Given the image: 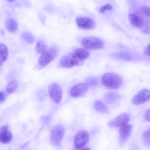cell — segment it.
I'll list each match as a JSON object with an SVG mask.
<instances>
[{
  "label": "cell",
  "mask_w": 150,
  "mask_h": 150,
  "mask_svg": "<svg viewBox=\"0 0 150 150\" xmlns=\"http://www.w3.org/2000/svg\"><path fill=\"white\" fill-rule=\"evenodd\" d=\"M76 22L77 26L84 29H91L95 25L94 21L92 19L85 17H79L76 18Z\"/></svg>",
  "instance_id": "cell-11"
},
{
  "label": "cell",
  "mask_w": 150,
  "mask_h": 150,
  "mask_svg": "<svg viewBox=\"0 0 150 150\" xmlns=\"http://www.w3.org/2000/svg\"><path fill=\"white\" fill-rule=\"evenodd\" d=\"M18 83L17 81L13 80L10 81L6 87V91L9 93L14 92L18 88Z\"/></svg>",
  "instance_id": "cell-22"
},
{
  "label": "cell",
  "mask_w": 150,
  "mask_h": 150,
  "mask_svg": "<svg viewBox=\"0 0 150 150\" xmlns=\"http://www.w3.org/2000/svg\"><path fill=\"white\" fill-rule=\"evenodd\" d=\"M132 129V126L127 124L120 127L119 129L120 141L121 144H123L130 135Z\"/></svg>",
  "instance_id": "cell-13"
},
{
  "label": "cell",
  "mask_w": 150,
  "mask_h": 150,
  "mask_svg": "<svg viewBox=\"0 0 150 150\" xmlns=\"http://www.w3.org/2000/svg\"><path fill=\"white\" fill-rule=\"evenodd\" d=\"M57 52V48L54 47L47 49L41 54L37 64L38 68L41 69L47 66L55 58Z\"/></svg>",
  "instance_id": "cell-2"
},
{
  "label": "cell",
  "mask_w": 150,
  "mask_h": 150,
  "mask_svg": "<svg viewBox=\"0 0 150 150\" xmlns=\"http://www.w3.org/2000/svg\"><path fill=\"white\" fill-rule=\"evenodd\" d=\"M35 49L37 53L42 54L47 50V46L44 41H40L37 43Z\"/></svg>",
  "instance_id": "cell-21"
},
{
  "label": "cell",
  "mask_w": 150,
  "mask_h": 150,
  "mask_svg": "<svg viewBox=\"0 0 150 150\" xmlns=\"http://www.w3.org/2000/svg\"><path fill=\"white\" fill-rule=\"evenodd\" d=\"M142 10L143 13L147 16H150V8L147 6H144L142 8Z\"/></svg>",
  "instance_id": "cell-27"
},
{
  "label": "cell",
  "mask_w": 150,
  "mask_h": 150,
  "mask_svg": "<svg viewBox=\"0 0 150 150\" xmlns=\"http://www.w3.org/2000/svg\"><path fill=\"white\" fill-rule=\"evenodd\" d=\"M13 136L8 127L3 125L0 128V143L4 144L9 143L12 140Z\"/></svg>",
  "instance_id": "cell-12"
},
{
  "label": "cell",
  "mask_w": 150,
  "mask_h": 150,
  "mask_svg": "<svg viewBox=\"0 0 150 150\" xmlns=\"http://www.w3.org/2000/svg\"><path fill=\"white\" fill-rule=\"evenodd\" d=\"M8 55V51L6 45L3 44H0V65L5 61Z\"/></svg>",
  "instance_id": "cell-18"
},
{
  "label": "cell",
  "mask_w": 150,
  "mask_h": 150,
  "mask_svg": "<svg viewBox=\"0 0 150 150\" xmlns=\"http://www.w3.org/2000/svg\"><path fill=\"white\" fill-rule=\"evenodd\" d=\"M149 47L150 45L149 44L146 48L144 51V54L148 56H149L150 55Z\"/></svg>",
  "instance_id": "cell-30"
},
{
  "label": "cell",
  "mask_w": 150,
  "mask_h": 150,
  "mask_svg": "<svg viewBox=\"0 0 150 150\" xmlns=\"http://www.w3.org/2000/svg\"><path fill=\"white\" fill-rule=\"evenodd\" d=\"M21 36L23 40L28 43H32L35 40V38L34 35L28 31H24L21 34Z\"/></svg>",
  "instance_id": "cell-20"
},
{
  "label": "cell",
  "mask_w": 150,
  "mask_h": 150,
  "mask_svg": "<svg viewBox=\"0 0 150 150\" xmlns=\"http://www.w3.org/2000/svg\"><path fill=\"white\" fill-rule=\"evenodd\" d=\"M15 1L14 0H9V1H8L9 2H12L13 1Z\"/></svg>",
  "instance_id": "cell-33"
},
{
  "label": "cell",
  "mask_w": 150,
  "mask_h": 150,
  "mask_svg": "<svg viewBox=\"0 0 150 150\" xmlns=\"http://www.w3.org/2000/svg\"><path fill=\"white\" fill-rule=\"evenodd\" d=\"M129 18L131 23L134 26L137 27L142 26L143 24V19L137 14L134 13L130 14Z\"/></svg>",
  "instance_id": "cell-15"
},
{
  "label": "cell",
  "mask_w": 150,
  "mask_h": 150,
  "mask_svg": "<svg viewBox=\"0 0 150 150\" xmlns=\"http://www.w3.org/2000/svg\"><path fill=\"white\" fill-rule=\"evenodd\" d=\"M81 62L73 52L69 53L61 58L59 65L62 67L69 68L79 65Z\"/></svg>",
  "instance_id": "cell-4"
},
{
  "label": "cell",
  "mask_w": 150,
  "mask_h": 150,
  "mask_svg": "<svg viewBox=\"0 0 150 150\" xmlns=\"http://www.w3.org/2000/svg\"><path fill=\"white\" fill-rule=\"evenodd\" d=\"M49 95L52 100L56 103H60L62 97V91L61 87L58 83H51L48 88Z\"/></svg>",
  "instance_id": "cell-8"
},
{
  "label": "cell",
  "mask_w": 150,
  "mask_h": 150,
  "mask_svg": "<svg viewBox=\"0 0 150 150\" xmlns=\"http://www.w3.org/2000/svg\"><path fill=\"white\" fill-rule=\"evenodd\" d=\"M106 102L109 104H113L117 102L120 98L118 94L115 92H110L106 93L104 97Z\"/></svg>",
  "instance_id": "cell-16"
},
{
  "label": "cell",
  "mask_w": 150,
  "mask_h": 150,
  "mask_svg": "<svg viewBox=\"0 0 150 150\" xmlns=\"http://www.w3.org/2000/svg\"><path fill=\"white\" fill-rule=\"evenodd\" d=\"M80 150H91V149L88 148H85L81 149Z\"/></svg>",
  "instance_id": "cell-32"
},
{
  "label": "cell",
  "mask_w": 150,
  "mask_h": 150,
  "mask_svg": "<svg viewBox=\"0 0 150 150\" xmlns=\"http://www.w3.org/2000/svg\"><path fill=\"white\" fill-rule=\"evenodd\" d=\"M115 56L120 59L126 60H129L131 57V56L130 54L125 52L117 53L115 54Z\"/></svg>",
  "instance_id": "cell-24"
},
{
  "label": "cell",
  "mask_w": 150,
  "mask_h": 150,
  "mask_svg": "<svg viewBox=\"0 0 150 150\" xmlns=\"http://www.w3.org/2000/svg\"><path fill=\"white\" fill-rule=\"evenodd\" d=\"M64 128L61 125H58L53 128L50 135V140L53 145L57 146L60 144L64 137Z\"/></svg>",
  "instance_id": "cell-5"
},
{
  "label": "cell",
  "mask_w": 150,
  "mask_h": 150,
  "mask_svg": "<svg viewBox=\"0 0 150 150\" xmlns=\"http://www.w3.org/2000/svg\"><path fill=\"white\" fill-rule=\"evenodd\" d=\"M6 25L7 30L11 33L14 32L18 28V23L14 19L9 18L6 21Z\"/></svg>",
  "instance_id": "cell-17"
},
{
  "label": "cell",
  "mask_w": 150,
  "mask_h": 150,
  "mask_svg": "<svg viewBox=\"0 0 150 150\" xmlns=\"http://www.w3.org/2000/svg\"><path fill=\"white\" fill-rule=\"evenodd\" d=\"M88 87L85 83H77L71 88V95L72 97L76 98L82 97L87 93Z\"/></svg>",
  "instance_id": "cell-9"
},
{
  "label": "cell",
  "mask_w": 150,
  "mask_h": 150,
  "mask_svg": "<svg viewBox=\"0 0 150 150\" xmlns=\"http://www.w3.org/2000/svg\"><path fill=\"white\" fill-rule=\"evenodd\" d=\"M112 9V6L110 4H107L102 7L100 9V11L101 13L104 12L105 11L110 10Z\"/></svg>",
  "instance_id": "cell-26"
},
{
  "label": "cell",
  "mask_w": 150,
  "mask_h": 150,
  "mask_svg": "<svg viewBox=\"0 0 150 150\" xmlns=\"http://www.w3.org/2000/svg\"><path fill=\"white\" fill-rule=\"evenodd\" d=\"M145 118L146 120L147 121H149L150 120V109H149L146 112L145 115Z\"/></svg>",
  "instance_id": "cell-28"
},
{
  "label": "cell",
  "mask_w": 150,
  "mask_h": 150,
  "mask_svg": "<svg viewBox=\"0 0 150 150\" xmlns=\"http://www.w3.org/2000/svg\"><path fill=\"white\" fill-rule=\"evenodd\" d=\"M81 42L85 48L90 50L100 49L104 45V42L101 39L94 37H84L81 39Z\"/></svg>",
  "instance_id": "cell-3"
},
{
  "label": "cell",
  "mask_w": 150,
  "mask_h": 150,
  "mask_svg": "<svg viewBox=\"0 0 150 150\" xmlns=\"http://www.w3.org/2000/svg\"><path fill=\"white\" fill-rule=\"evenodd\" d=\"M89 139L88 133L86 130H81L76 134L74 140L75 149L79 150L83 148L87 143Z\"/></svg>",
  "instance_id": "cell-6"
},
{
  "label": "cell",
  "mask_w": 150,
  "mask_h": 150,
  "mask_svg": "<svg viewBox=\"0 0 150 150\" xmlns=\"http://www.w3.org/2000/svg\"><path fill=\"white\" fill-rule=\"evenodd\" d=\"M143 138L145 142L147 144H150V129L145 131L143 134Z\"/></svg>",
  "instance_id": "cell-25"
},
{
  "label": "cell",
  "mask_w": 150,
  "mask_h": 150,
  "mask_svg": "<svg viewBox=\"0 0 150 150\" xmlns=\"http://www.w3.org/2000/svg\"><path fill=\"white\" fill-rule=\"evenodd\" d=\"M131 115L127 113H122L110 120L108 125L111 127H118L127 124L129 121Z\"/></svg>",
  "instance_id": "cell-7"
},
{
  "label": "cell",
  "mask_w": 150,
  "mask_h": 150,
  "mask_svg": "<svg viewBox=\"0 0 150 150\" xmlns=\"http://www.w3.org/2000/svg\"><path fill=\"white\" fill-rule=\"evenodd\" d=\"M94 106L96 110L99 112L105 113L108 111L107 106L101 100H96L94 102Z\"/></svg>",
  "instance_id": "cell-19"
},
{
  "label": "cell",
  "mask_w": 150,
  "mask_h": 150,
  "mask_svg": "<svg viewBox=\"0 0 150 150\" xmlns=\"http://www.w3.org/2000/svg\"><path fill=\"white\" fill-rule=\"evenodd\" d=\"M39 17L42 22L43 23H44L45 20V17L44 15L41 13L39 14Z\"/></svg>",
  "instance_id": "cell-29"
},
{
  "label": "cell",
  "mask_w": 150,
  "mask_h": 150,
  "mask_svg": "<svg viewBox=\"0 0 150 150\" xmlns=\"http://www.w3.org/2000/svg\"><path fill=\"white\" fill-rule=\"evenodd\" d=\"M149 98V91L146 89H142L133 97L132 102L134 105H138L146 102Z\"/></svg>",
  "instance_id": "cell-10"
},
{
  "label": "cell",
  "mask_w": 150,
  "mask_h": 150,
  "mask_svg": "<svg viewBox=\"0 0 150 150\" xmlns=\"http://www.w3.org/2000/svg\"><path fill=\"white\" fill-rule=\"evenodd\" d=\"M73 53L81 62L87 58L90 54L87 50L81 48L76 49Z\"/></svg>",
  "instance_id": "cell-14"
},
{
  "label": "cell",
  "mask_w": 150,
  "mask_h": 150,
  "mask_svg": "<svg viewBox=\"0 0 150 150\" xmlns=\"http://www.w3.org/2000/svg\"><path fill=\"white\" fill-rule=\"evenodd\" d=\"M101 81L104 86L112 89L119 88L122 83V79L118 75L111 72L104 74L102 76Z\"/></svg>",
  "instance_id": "cell-1"
},
{
  "label": "cell",
  "mask_w": 150,
  "mask_h": 150,
  "mask_svg": "<svg viewBox=\"0 0 150 150\" xmlns=\"http://www.w3.org/2000/svg\"><path fill=\"white\" fill-rule=\"evenodd\" d=\"M5 96L4 93L0 91V101H2L4 100Z\"/></svg>",
  "instance_id": "cell-31"
},
{
  "label": "cell",
  "mask_w": 150,
  "mask_h": 150,
  "mask_svg": "<svg viewBox=\"0 0 150 150\" xmlns=\"http://www.w3.org/2000/svg\"><path fill=\"white\" fill-rule=\"evenodd\" d=\"M88 86H96L98 85V82L97 79L93 77H90L87 79L85 83Z\"/></svg>",
  "instance_id": "cell-23"
}]
</instances>
